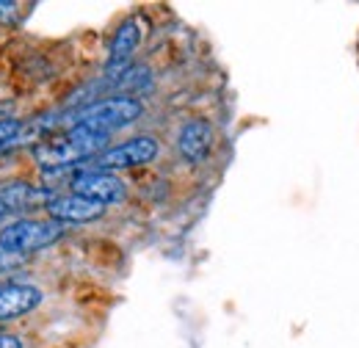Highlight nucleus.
Listing matches in <instances>:
<instances>
[{"label": "nucleus", "mask_w": 359, "mask_h": 348, "mask_svg": "<svg viewBox=\"0 0 359 348\" xmlns=\"http://www.w3.org/2000/svg\"><path fill=\"white\" fill-rule=\"evenodd\" d=\"M17 11H20V6H17V3L0 0V22H3V25H11V22L17 20Z\"/></svg>", "instance_id": "nucleus-12"}, {"label": "nucleus", "mask_w": 359, "mask_h": 348, "mask_svg": "<svg viewBox=\"0 0 359 348\" xmlns=\"http://www.w3.org/2000/svg\"><path fill=\"white\" fill-rule=\"evenodd\" d=\"M3 119H11V105L8 102H0V122Z\"/></svg>", "instance_id": "nucleus-14"}, {"label": "nucleus", "mask_w": 359, "mask_h": 348, "mask_svg": "<svg viewBox=\"0 0 359 348\" xmlns=\"http://www.w3.org/2000/svg\"><path fill=\"white\" fill-rule=\"evenodd\" d=\"M111 138V133L97 130V128H86V125H75L67 128L61 135H55L53 141L42 144L36 149V161L45 169H69L78 161H86L91 155L100 152V147H105Z\"/></svg>", "instance_id": "nucleus-1"}, {"label": "nucleus", "mask_w": 359, "mask_h": 348, "mask_svg": "<svg viewBox=\"0 0 359 348\" xmlns=\"http://www.w3.org/2000/svg\"><path fill=\"white\" fill-rule=\"evenodd\" d=\"M47 213L53 221L58 224H86V221H97V218L105 213V208L100 202H91L83 199L78 194H64V196H53L45 205Z\"/></svg>", "instance_id": "nucleus-6"}, {"label": "nucleus", "mask_w": 359, "mask_h": 348, "mask_svg": "<svg viewBox=\"0 0 359 348\" xmlns=\"http://www.w3.org/2000/svg\"><path fill=\"white\" fill-rule=\"evenodd\" d=\"M138 42H141L138 22H135V20L122 22L119 31H116L114 39H111V67H122V64H128V58H130V53L138 47Z\"/></svg>", "instance_id": "nucleus-10"}, {"label": "nucleus", "mask_w": 359, "mask_h": 348, "mask_svg": "<svg viewBox=\"0 0 359 348\" xmlns=\"http://www.w3.org/2000/svg\"><path fill=\"white\" fill-rule=\"evenodd\" d=\"M0 348H22V343L11 335H0Z\"/></svg>", "instance_id": "nucleus-13"}, {"label": "nucleus", "mask_w": 359, "mask_h": 348, "mask_svg": "<svg viewBox=\"0 0 359 348\" xmlns=\"http://www.w3.org/2000/svg\"><path fill=\"white\" fill-rule=\"evenodd\" d=\"M3 218H8V216H6V213H3V210H0V221H3Z\"/></svg>", "instance_id": "nucleus-15"}, {"label": "nucleus", "mask_w": 359, "mask_h": 348, "mask_svg": "<svg viewBox=\"0 0 359 348\" xmlns=\"http://www.w3.org/2000/svg\"><path fill=\"white\" fill-rule=\"evenodd\" d=\"M144 114V105L135 100L133 94H114V97H102V100H94L81 105L78 111L69 114L67 125L75 128V125H86V128H97V130L114 133L125 125L135 122L138 116Z\"/></svg>", "instance_id": "nucleus-2"}, {"label": "nucleus", "mask_w": 359, "mask_h": 348, "mask_svg": "<svg viewBox=\"0 0 359 348\" xmlns=\"http://www.w3.org/2000/svg\"><path fill=\"white\" fill-rule=\"evenodd\" d=\"M39 302H42V293L34 285H20V282L0 285V321L25 315L34 307H39Z\"/></svg>", "instance_id": "nucleus-9"}, {"label": "nucleus", "mask_w": 359, "mask_h": 348, "mask_svg": "<svg viewBox=\"0 0 359 348\" xmlns=\"http://www.w3.org/2000/svg\"><path fill=\"white\" fill-rule=\"evenodd\" d=\"M213 138H216V133H213V125H210V122H205V119H191V122H185L182 130H180V138H177L180 155H182L188 163H202V161L210 155V149H213Z\"/></svg>", "instance_id": "nucleus-7"}, {"label": "nucleus", "mask_w": 359, "mask_h": 348, "mask_svg": "<svg viewBox=\"0 0 359 348\" xmlns=\"http://www.w3.org/2000/svg\"><path fill=\"white\" fill-rule=\"evenodd\" d=\"M161 152V144L152 138V135H135V138H128L105 152L97 155L94 161V172L100 169H135V166H147L158 158Z\"/></svg>", "instance_id": "nucleus-4"}, {"label": "nucleus", "mask_w": 359, "mask_h": 348, "mask_svg": "<svg viewBox=\"0 0 359 348\" xmlns=\"http://www.w3.org/2000/svg\"><path fill=\"white\" fill-rule=\"evenodd\" d=\"M20 133H22V122H17V119H3V122H0V152L8 149L11 144H17Z\"/></svg>", "instance_id": "nucleus-11"}, {"label": "nucleus", "mask_w": 359, "mask_h": 348, "mask_svg": "<svg viewBox=\"0 0 359 348\" xmlns=\"http://www.w3.org/2000/svg\"><path fill=\"white\" fill-rule=\"evenodd\" d=\"M61 235H64V224H58V221H53V218H50V221H42V218H22V221L8 224V227L0 232V249L25 257L28 252H36V249H45L50 243H55Z\"/></svg>", "instance_id": "nucleus-3"}, {"label": "nucleus", "mask_w": 359, "mask_h": 348, "mask_svg": "<svg viewBox=\"0 0 359 348\" xmlns=\"http://www.w3.org/2000/svg\"><path fill=\"white\" fill-rule=\"evenodd\" d=\"M72 191L78 194V196H83V199H91V202H100L102 208L105 205H116V202H125V196H128V185L119 180V177H114V174L108 172H78L72 177Z\"/></svg>", "instance_id": "nucleus-5"}, {"label": "nucleus", "mask_w": 359, "mask_h": 348, "mask_svg": "<svg viewBox=\"0 0 359 348\" xmlns=\"http://www.w3.org/2000/svg\"><path fill=\"white\" fill-rule=\"evenodd\" d=\"M55 194L45 191V188H34L28 182H11V185H3L0 188V210L6 216L11 213H20V210H28L34 205H47Z\"/></svg>", "instance_id": "nucleus-8"}]
</instances>
